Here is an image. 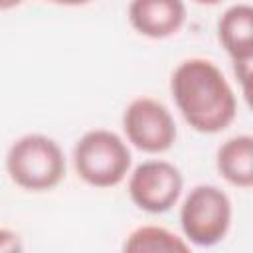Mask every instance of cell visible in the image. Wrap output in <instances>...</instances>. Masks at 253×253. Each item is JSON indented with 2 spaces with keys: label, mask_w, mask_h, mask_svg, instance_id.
Returning a JSON list of instances; mask_svg holds the SVG:
<instances>
[{
  "label": "cell",
  "mask_w": 253,
  "mask_h": 253,
  "mask_svg": "<svg viewBox=\"0 0 253 253\" xmlns=\"http://www.w3.org/2000/svg\"><path fill=\"white\" fill-rule=\"evenodd\" d=\"M170 93L180 115L196 132L217 134L235 121V93L223 71L206 57L180 61L170 77Z\"/></svg>",
  "instance_id": "1"
},
{
  "label": "cell",
  "mask_w": 253,
  "mask_h": 253,
  "mask_svg": "<svg viewBox=\"0 0 253 253\" xmlns=\"http://www.w3.org/2000/svg\"><path fill=\"white\" fill-rule=\"evenodd\" d=\"M6 172L26 192H47L65 178V154L53 138L30 132L10 144Z\"/></svg>",
  "instance_id": "2"
},
{
  "label": "cell",
  "mask_w": 253,
  "mask_h": 253,
  "mask_svg": "<svg viewBox=\"0 0 253 253\" xmlns=\"http://www.w3.org/2000/svg\"><path fill=\"white\" fill-rule=\"evenodd\" d=\"M132 154L128 144L113 130H87L73 146L77 176L93 188L119 186L130 172Z\"/></svg>",
  "instance_id": "3"
},
{
  "label": "cell",
  "mask_w": 253,
  "mask_h": 253,
  "mask_svg": "<svg viewBox=\"0 0 253 253\" xmlns=\"http://www.w3.org/2000/svg\"><path fill=\"white\" fill-rule=\"evenodd\" d=\"M184 239L198 247H211L225 239L231 227V200L213 184L194 186L180 206Z\"/></svg>",
  "instance_id": "4"
},
{
  "label": "cell",
  "mask_w": 253,
  "mask_h": 253,
  "mask_svg": "<svg viewBox=\"0 0 253 253\" xmlns=\"http://www.w3.org/2000/svg\"><path fill=\"white\" fill-rule=\"evenodd\" d=\"M123 130L126 140L146 154H160L174 146L178 128L164 103L152 97L132 99L123 113Z\"/></svg>",
  "instance_id": "5"
},
{
  "label": "cell",
  "mask_w": 253,
  "mask_h": 253,
  "mask_svg": "<svg viewBox=\"0 0 253 253\" xmlns=\"http://www.w3.org/2000/svg\"><path fill=\"white\" fill-rule=\"evenodd\" d=\"M126 190L138 210L164 213L178 204L184 190V176L172 162L146 160L130 172Z\"/></svg>",
  "instance_id": "6"
},
{
  "label": "cell",
  "mask_w": 253,
  "mask_h": 253,
  "mask_svg": "<svg viewBox=\"0 0 253 253\" xmlns=\"http://www.w3.org/2000/svg\"><path fill=\"white\" fill-rule=\"evenodd\" d=\"M126 16L140 36L164 40L186 24V4L184 0H130Z\"/></svg>",
  "instance_id": "7"
},
{
  "label": "cell",
  "mask_w": 253,
  "mask_h": 253,
  "mask_svg": "<svg viewBox=\"0 0 253 253\" xmlns=\"http://www.w3.org/2000/svg\"><path fill=\"white\" fill-rule=\"evenodd\" d=\"M217 40L233 63L253 61V6H229L217 20Z\"/></svg>",
  "instance_id": "8"
},
{
  "label": "cell",
  "mask_w": 253,
  "mask_h": 253,
  "mask_svg": "<svg viewBox=\"0 0 253 253\" xmlns=\"http://www.w3.org/2000/svg\"><path fill=\"white\" fill-rule=\"evenodd\" d=\"M215 168L231 186L249 190L253 186V136L237 134L221 142L215 154Z\"/></svg>",
  "instance_id": "9"
},
{
  "label": "cell",
  "mask_w": 253,
  "mask_h": 253,
  "mask_svg": "<svg viewBox=\"0 0 253 253\" xmlns=\"http://www.w3.org/2000/svg\"><path fill=\"white\" fill-rule=\"evenodd\" d=\"M125 253H188L190 243L160 225H140L132 229L125 243Z\"/></svg>",
  "instance_id": "10"
},
{
  "label": "cell",
  "mask_w": 253,
  "mask_h": 253,
  "mask_svg": "<svg viewBox=\"0 0 253 253\" xmlns=\"http://www.w3.org/2000/svg\"><path fill=\"white\" fill-rule=\"evenodd\" d=\"M22 249L24 245H22L20 235L8 227H0V253H16Z\"/></svg>",
  "instance_id": "11"
},
{
  "label": "cell",
  "mask_w": 253,
  "mask_h": 253,
  "mask_svg": "<svg viewBox=\"0 0 253 253\" xmlns=\"http://www.w3.org/2000/svg\"><path fill=\"white\" fill-rule=\"evenodd\" d=\"M53 2L59 4V6H85L93 0H53Z\"/></svg>",
  "instance_id": "12"
},
{
  "label": "cell",
  "mask_w": 253,
  "mask_h": 253,
  "mask_svg": "<svg viewBox=\"0 0 253 253\" xmlns=\"http://www.w3.org/2000/svg\"><path fill=\"white\" fill-rule=\"evenodd\" d=\"M24 0H0V10H10V8H16L20 6ZM53 2V0H51Z\"/></svg>",
  "instance_id": "13"
},
{
  "label": "cell",
  "mask_w": 253,
  "mask_h": 253,
  "mask_svg": "<svg viewBox=\"0 0 253 253\" xmlns=\"http://www.w3.org/2000/svg\"><path fill=\"white\" fill-rule=\"evenodd\" d=\"M194 4H200V6H215V4H221L223 0H192Z\"/></svg>",
  "instance_id": "14"
}]
</instances>
